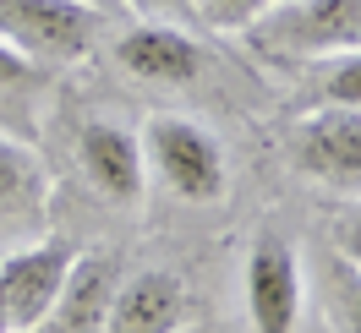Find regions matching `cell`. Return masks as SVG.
Instances as JSON below:
<instances>
[{"label":"cell","instance_id":"6da1fadb","mask_svg":"<svg viewBox=\"0 0 361 333\" xmlns=\"http://www.w3.org/2000/svg\"><path fill=\"white\" fill-rule=\"evenodd\" d=\"M247 33L269 61H334L361 49V0H279Z\"/></svg>","mask_w":361,"mask_h":333},{"label":"cell","instance_id":"7a4b0ae2","mask_svg":"<svg viewBox=\"0 0 361 333\" xmlns=\"http://www.w3.org/2000/svg\"><path fill=\"white\" fill-rule=\"evenodd\" d=\"M142 158L180 202H219L230 186V164H225V148L219 137L186 120V115H154L142 126Z\"/></svg>","mask_w":361,"mask_h":333},{"label":"cell","instance_id":"3957f363","mask_svg":"<svg viewBox=\"0 0 361 333\" xmlns=\"http://www.w3.org/2000/svg\"><path fill=\"white\" fill-rule=\"evenodd\" d=\"M99 27L104 11L93 0H0V39L27 61H77L93 49Z\"/></svg>","mask_w":361,"mask_h":333},{"label":"cell","instance_id":"277c9868","mask_svg":"<svg viewBox=\"0 0 361 333\" xmlns=\"http://www.w3.org/2000/svg\"><path fill=\"white\" fill-rule=\"evenodd\" d=\"M290 164L317 186L361 191V110L323 104L290 132Z\"/></svg>","mask_w":361,"mask_h":333},{"label":"cell","instance_id":"5b68a950","mask_svg":"<svg viewBox=\"0 0 361 333\" xmlns=\"http://www.w3.org/2000/svg\"><path fill=\"white\" fill-rule=\"evenodd\" d=\"M71 263H77V246L66 235H49L39 246H23V251H6L0 257V289H6V311H11V328L33 333L44 328L55 295L66 284Z\"/></svg>","mask_w":361,"mask_h":333},{"label":"cell","instance_id":"8992f818","mask_svg":"<svg viewBox=\"0 0 361 333\" xmlns=\"http://www.w3.org/2000/svg\"><path fill=\"white\" fill-rule=\"evenodd\" d=\"M247 317L257 333H295L301 322V263L274 230H263L247 251Z\"/></svg>","mask_w":361,"mask_h":333},{"label":"cell","instance_id":"52a82bcc","mask_svg":"<svg viewBox=\"0 0 361 333\" xmlns=\"http://www.w3.org/2000/svg\"><path fill=\"white\" fill-rule=\"evenodd\" d=\"M115 66L137 77V82H159V88H180L197 82L203 71V44L192 33H180L170 23H137L115 39Z\"/></svg>","mask_w":361,"mask_h":333},{"label":"cell","instance_id":"ba28073f","mask_svg":"<svg viewBox=\"0 0 361 333\" xmlns=\"http://www.w3.org/2000/svg\"><path fill=\"white\" fill-rule=\"evenodd\" d=\"M77 158H82V175L93 180V191H104L115 208H137L142 186H148V158L126 126L115 120H88L77 137Z\"/></svg>","mask_w":361,"mask_h":333},{"label":"cell","instance_id":"9c48e42d","mask_svg":"<svg viewBox=\"0 0 361 333\" xmlns=\"http://www.w3.org/2000/svg\"><path fill=\"white\" fill-rule=\"evenodd\" d=\"M186 322V284L164 268H142L115 284L104 333H176Z\"/></svg>","mask_w":361,"mask_h":333},{"label":"cell","instance_id":"30bf717a","mask_svg":"<svg viewBox=\"0 0 361 333\" xmlns=\"http://www.w3.org/2000/svg\"><path fill=\"white\" fill-rule=\"evenodd\" d=\"M115 284H121V263L110 251H93V257L77 251V263H71L44 322L55 333H104V311L115 301Z\"/></svg>","mask_w":361,"mask_h":333},{"label":"cell","instance_id":"8fae6325","mask_svg":"<svg viewBox=\"0 0 361 333\" xmlns=\"http://www.w3.org/2000/svg\"><path fill=\"white\" fill-rule=\"evenodd\" d=\"M44 202V158L11 132H0V208H33Z\"/></svg>","mask_w":361,"mask_h":333},{"label":"cell","instance_id":"7c38bea8","mask_svg":"<svg viewBox=\"0 0 361 333\" xmlns=\"http://www.w3.org/2000/svg\"><path fill=\"white\" fill-rule=\"evenodd\" d=\"M323 284H329L334 328H339V333H361V268H350L345 257H339V263H329Z\"/></svg>","mask_w":361,"mask_h":333},{"label":"cell","instance_id":"4fadbf2b","mask_svg":"<svg viewBox=\"0 0 361 333\" xmlns=\"http://www.w3.org/2000/svg\"><path fill=\"white\" fill-rule=\"evenodd\" d=\"M274 6H279V0H192V11H197L208 27H219V33H247Z\"/></svg>","mask_w":361,"mask_h":333},{"label":"cell","instance_id":"5bb4252c","mask_svg":"<svg viewBox=\"0 0 361 333\" xmlns=\"http://www.w3.org/2000/svg\"><path fill=\"white\" fill-rule=\"evenodd\" d=\"M317 99H323V104H339V110H361V49H350V55H334V61H329Z\"/></svg>","mask_w":361,"mask_h":333},{"label":"cell","instance_id":"9a60e30c","mask_svg":"<svg viewBox=\"0 0 361 333\" xmlns=\"http://www.w3.org/2000/svg\"><path fill=\"white\" fill-rule=\"evenodd\" d=\"M33 82V61L11 39H0V88H27Z\"/></svg>","mask_w":361,"mask_h":333},{"label":"cell","instance_id":"2e32d148","mask_svg":"<svg viewBox=\"0 0 361 333\" xmlns=\"http://www.w3.org/2000/svg\"><path fill=\"white\" fill-rule=\"evenodd\" d=\"M334 246H339V257L350 268H361V213H350V219L334 230Z\"/></svg>","mask_w":361,"mask_h":333},{"label":"cell","instance_id":"e0dca14e","mask_svg":"<svg viewBox=\"0 0 361 333\" xmlns=\"http://www.w3.org/2000/svg\"><path fill=\"white\" fill-rule=\"evenodd\" d=\"M132 6H148V11H176V6H192V0H132Z\"/></svg>","mask_w":361,"mask_h":333},{"label":"cell","instance_id":"ac0fdd59","mask_svg":"<svg viewBox=\"0 0 361 333\" xmlns=\"http://www.w3.org/2000/svg\"><path fill=\"white\" fill-rule=\"evenodd\" d=\"M0 333H17L11 328V311H6V289H0Z\"/></svg>","mask_w":361,"mask_h":333},{"label":"cell","instance_id":"d6986e66","mask_svg":"<svg viewBox=\"0 0 361 333\" xmlns=\"http://www.w3.org/2000/svg\"><path fill=\"white\" fill-rule=\"evenodd\" d=\"M93 6H99V0H93Z\"/></svg>","mask_w":361,"mask_h":333}]
</instances>
